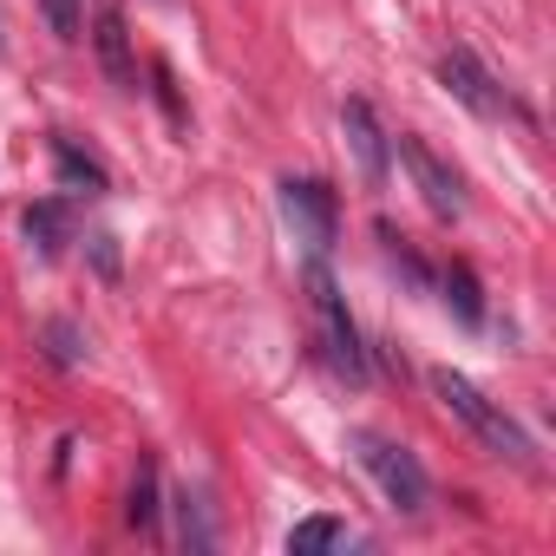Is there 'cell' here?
Masks as SVG:
<instances>
[{
	"instance_id": "cell-1",
	"label": "cell",
	"mask_w": 556,
	"mask_h": 556,
	"mask_svg": "<svg viewBox=\"0 0 556 556\" xmlns=\"http://www.w3.org/2000/svg\"><path fill=\"white\" fill-rule=\"evenodd\" d=\"M432 393H439V406L445 413H458L497 458H510V465H536V445H530V432L504 413V406H491L465 374H452V367H432Z\"/></svg>"
},
{
	"instance_id": "cell-2",
	"label": "cell",
	"mask_w": 556,
	"mask_h": 556,
	"mask_svg": "<svg viewBox=\"0 0 556 556\" xmlns=\"http://www.w3.org/2000/svg\"><path fill=\"white\" fill-rule=\"evenodd\" d=\"M354 458L367 465V478L380 484V497H387L393 510H406V517H419V510H426V497H432V478H426V465H419L406 445H393V439H374V432H354Z\"/></svg>"
},
{
	"instance_id": "cell-3",
	"label": "cell",
	"mask_w": 556,
	"mask_h": 556,
	"mask_svg": "<svg viewBox=\"0 0 556 556\" xmlns=\"http://www.w3.org/2000/svg\"><path fill=\"white\" fill-rule=\"evenodd\" d=\"M308 302H315V321H321L328 361H334L348 380H367V348H361V334H354V315H348V302H341V289H334V275H328L321 255L308 262Z\"/></svg>"
},
{
	"instance_id": "cell-4",
	"label": "cell",
	"mask_w": 556,
	"mask_h": 556,
	"mask_svg": "<svg viewBox=\"0 0 556 556\" xmlns=\"http://www.w3.org/2000/svg\"><path fill=\"white\" fill-rule=\"evenodd\" d=\"M282 216H289L295 242H308V255H328V242L341 229V203L321 177H282Z\"/></svg>"
},
{
	"instance_id": "cell-5",
	"label": "cell",
	"mask_w": 556,
	"mask_h": 556,
	"mask_svg": "<svg viewBox=\"0 0 556 556\" xmlns=\"http://www.w3.org/2000/svg\"><path fill=\"white\" fill-rule=\"evenodd\" d=\"M439 79H445V86H452V99H458V105H471L478 118H523V105H517V99H510L484 66H478V53H471V47H452V53L439 60Z\"/></svg>"
},
{
	"instance_id": "cell-6",
	"label": "cell",
	"mask_w": 556,
	"mask_h": 556,
	"mask_svg": "<svg viewBox=\"0 0 556 556\" xmlns=\"http://www.w3.org/2000/svg\"><path fill=\"white\" fill-rule=\"evenodd\" d=\"M400 157L413 164V177H419V197L432 203V216H458V210H465V184H458V170H452V164H439V151H432V144H419V138H400Z\"/></svg>"
},
{
	"instance_id": "cell-7",
	"label": "cell",
	"mask_w": 556,
	"mask_h": 556,
	"mask_svg": "<svg viewBox=\"0 0 556 556\" xmlns=\"http://www.w3.org/2000/svg\"><path fill=\"white\" fill-rule=\"evenodd\" d=\"M92 47H99V66L118 92H138V53H131V34H125V14L118 8H99L92 14Z\"/></svg>"
},
{
	"instance_id": "cell-8",
	"label": "cell",
	"mask_w": 556,
	"mask_h": 556,
	"mask_svg": "<svg viewBox=\"0 0 556 556\" xmlns=\"http://www.w3.org/2000/svg\"><path fill=\"white\" fill-rule=\"evenodd\" d=\"M341 131H348V144H354V157H361V177L380 190V184H387V131H380L374 105H367V99H348V105H341Z\"/></svg>"
},
{
	"instance_id": "cell-9",
	"label": "cell",
	"mask_w": 556,
	"mask_h": 556,
	"mask_svg": "<svg viewBox=\"0 0 556 556\" xmlns=\"http://www.w3.org/2000/svg\"><path fill=\"white\" fill-rule=\"evenodd\" d=\"M53 164H60V184H66V190H79V197H105V190H112L105 164H99V157H86V151H79V144H66V138L53 144Z\"/></svg>"
},
{
	"instance_id": "cell-10",
	"label": "cell",
	"mask_w": 556,
	"mask_h": 556,
	"mask_svg": "<svg viewBox=\"0 0 556 556\" xmlns=\"http://www.w3.org/2000/svg\"><path fill=\"white\" fill-rule=\"evenodd\" d=\"M445 308H452L465 328H484V289H478V275H471L465 262L445 268Z\"/></svg>"
},
{
	"instance_id": "cell-11",
	"label": "cell",
	"mask_w": 556,
	"mask_h": 556,
	"mask_svg": "<svg viewBox=\"0 0 556 556\" xmlns=\"http://www.w3.org/2000/svg\"><path fill=\"white\" fill-rule=\"evenodd\" d=\"M21 229H27V242H40V255H60L66 249V203H34L27 216H21Z\"/></svg>"
},
{
	"instance_id": "cell-12",
	"label": "cell",
	"mask_w": 556,
	"mask_h": 556,
	"mask_svg": "<svg viewBox=\"0 0 556 556\" xmlns=\"http://www.w3.org/2000/svg\"><path fill=\"white\" fill-rule=\"evenodd\" d=\"M341 543V523L334 517H302L295 530H289V549L295 556H315V549H334Z\"/></svg>"
},
{
	"instance_id": "cell-13",
	"label": "cell",
	"mask_w": 556,
	"mask_h": 556,
	"mask_svg": "<svg viewBox=\"0 0 556 556\" xmlns=\"http://www.w3.org/2000/svg\"><path fill=\"white\" fill-rule=\"evenodd\" d=\"M125 517H131L138 530H151V523H157V471H151V465H138V478H131V504H125Z\"/></svg>"
},
{
	"instance_id": "cell-14",
	"label": "cell",
	"mask_w": 556,
	"mask_h": 556,
	"mask_svg": "<svg viewBox=\"0 0 556 556\" xmlns=\"http://www.w3.org/2000/svg\"><path fill=\"white\" fill-rule=\"evenodd\" d=\"M40 8H47V27L73 47L79 34H86V21H79V0H40Z\"/></svg>"
},
{
	"instance_id": "cell-15",
	"label": "cell",
	"mask_w": 556,
	"mask_h": 556,
	"mask_svg": "<svg viewBox=\"0 0 556 556\" xmlns=\"http://www.w3.org/2000/svg\"><path fill=\"white\" fill-rule=\"evenodd\" d=\"M177 517H184V543H197V549H210V523H203V504L184 491L177 497Z\"/></svg>"
},
{
	"instance_id": "cell-16",
	"label": "cell",
	"mask_w": 556,
	"mask_h": 556,
	"mask_svg": "<svg viewBox=\"0 0 556 556\" xmlns=\"http://www.w3.org/2000/svg\"><path fill=\"white\" fill-rule=\"evenodd\" d=\"M47 341H53V361H60V367H73V361H79V328H73V321H53V328H47Z\"/></svg>"
},
{
	"instance_id": "cell-17",
	"label": "cell",
	"mask_w": 556,
	"mask_h": 556,
	"mask_svg": "<svg viewBox=\"0 0 556 556\" xmlns=\"http://www.w3.org/2000/svg\"><path fill=\"white\" fill-rule=\"evenodd\" d=\"M92 262H99L105 275H118V249H112V236H92Z\"/></svg>"
}]
</instances>
